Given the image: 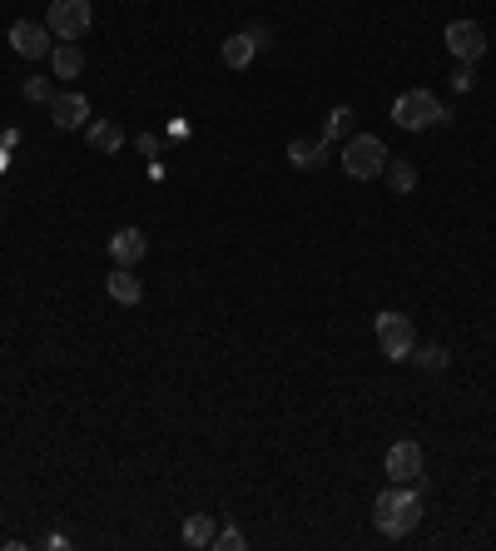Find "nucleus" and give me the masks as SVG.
<instances>
[{
	"label": "nucleus",
	"mask_w": 496,
	"mask_h": 551,
	"mask_svg": "<svg viewBox=\"0 0 496 551\" xmlns=\"http://www.w3.org/2000/svg\"><path fill=\"white\" fill-rule=\"evenodd\" d=\"M372 512H377V532L397 542V537L417 532V522H422V487L417 482H392L387 492H377Z\"/></svg>",
	"instance_id": "f257e3e1"
},
{
	"label": "nucleus",
	"mask_w": 496,
	"mask_h": 551,
	"mask_svg": "<svg viewBox=\"0 0 496 551\" xmlns=\"http://www.w3.org/2000/svg\"><path fill=\"white\" fill-rule=\"evenodd\" d=\"M120 144H124V130L115 120H90V149L95 154H115Z\"/></svg>",
	"instance_id": "4468645a"
},
{
	"label": "nucleus",
	"mask_w": 496,
	"mask_h": 551,
	"mask_svg": "<svg viewBox=\"0 0 496 551\" xmlns=\"http://www.w3.org/2000/svg\"><path fill=\"white\" fill-rule=\"evenodd\" d=\"M348 135H353V110H348V105H338V110L328 115V125H323V139L333 144V139H348Z\"/></svg>",
	"instance_id": "a211bd4d"
},
{
	"label": "nucleus",
	"mask_w": 496,
	"mask_h": 551,
	"mask_svg": "<svg viewBox=\"0 0 496 551\" xmlns=\"http://www.w3.org/2000/svg\"><path fill=\"white\" fill-rule=\"evenodd\" d=\"M447 50H452L457 60L477 65V60L487 55V30H482L477 20H452V25H447Z\"/></svg>",
	"instance_id": "423d86ee"
},
{
	"label": "nucleus",
	"mask_w": 496,
	"mask_h": 551,
	"mask_svg": "<svg viewBox=\"0 0 496 551\" xmlns=\"http://www.w3.org/2000/svg\"><path fill=\"white\" fill-rule=\"evenodd\" d=\"M90 20H95L90 0H50V35L80 40V35H90Z\"/></svg>",
	"instance_id": "39448f33"
},
{
	"label": "nucleus",
	"mask_w": 496,
	"mask_h": 551,
	"mask_svg": "<svg viewBox=\"0 0 496 551\" xmlns=\"http://www.w3.org/2000/svg\"><path fill=\"white\" fill-rule=\"evenodd\" d=\"M387 477H392V482H417V477H422V447H417L412 437H397V442L387 447Z\"/></svg>",
	"instance_id": "0eeeda50"
},
{
	"label": "nucleus",
	"mask_w": 496,
	"mask_h": 551,
	"mask_svg": "<svg viewBox=\"0 0 496 551\" xmlns=\"http://www.w3.org/2000/svg\"><path fill=\"white\" fill-rule=\"evenodd\" d=\"M214 547H219V551H244L248 537L239 532V527H229V532H219V537H214Z\"/></svg>",
	"instance_id": "412c9836"
},
{
	"label": "nucleus",
	"mask_w": 496,
	"mask_h": 551,
	"mask_svg": "<svg viewBox=\"0 0 496 551\" xmlns=\"http://www.w3.org/2000/svg\"><path fill=\"white\" fill-rule=\"evenodd\" d=\"M288 164H293V169H318V164H328V139H293V144H288Z\"/></svg>",
	"instance_id": "9b49d317"
},
{
	"label": "nucleus",
	"mask_w": 496,
	"mask_h": 551,
	"mask_svg": "<svg viewBox=\"0 0 496 551\" xmlns=\"http://www.w3.org/2000/svg\"><path fill=\"white\" fill-rule=\"evenodd\" d=\"M20 95H25V100H30V105H50V85H45V80H40V75H30V80H25V85H20Z\"/></svg>",
	"instance_id": "aec40b11"
},
{
	"label": "nucleus",
	"mask_w": 496,
	"mask_h": 551,
	"mask_svg": "<svg viewBox=\"0 0 496 551\" xmlns=\"http://www.w3.org/2000/svg\"><path fill=\"white\" fill-rule=\"evenodd\" d=\"M10 50L25 55V60H40L50 55V25H35V20H15L10 25Z\"/></svg>",
	"instance_id": "6e6552de"
},
{
	"label": "nucleus",
	"mask_w": 496,
	"mask_h": 551,
	"mask_svg": "<svg viewBox=\"0 0 496 551\" xmlns=\"http://www.w3.org/2000/svg\"><path fill=\"white\" fill-rule=\"evenodd\" d=\"M343 169H348L353 179H377V174L387 169V144L377 135H353L348 149H343Z\"/></svg>",
	"instance_id": "20e7f679"
},
{
	"label": "nucleus",
	"mask_w": 496,
	"mask_h": 551,
	"mask_svg": "<svg viewBox=\"0 0 496 551\" xmlns=\"http://www.w3.org/2000/svg\"><path fill=\"white\" fill-rule=\"evenodd\" d=\"M214 537H219V522L209 512H199V517L184 522V547H214Z\"/></svg>",
	"instance_id": "2eb2a0df"
},
{
	"label": "nucleus",
	"mask_w": 496,
	"mask_h": 551,
	"mask_svg": "<svg viewBox=\"0 0 496 551\" xmlns=\"http://www.w3.org/2000/svg\"><path fill=\"white\" fill-rule=\"evenodd\" d=\"M144 249H149V244H144V234H139V229H120V234L110 239V254H115V264H120V269H134V264L144 259Z\"/></svg>",
	"instance_id": "9d476101"
},
{
	"label": "nucleus",
	"mask_w": 496,
	"mask_h": 551,
	"mask_svg": "<svg viewBox=\"0 0 496 551\" xmlns=\"http://www.w3.org/2000/svg\"><path fill=\"white\" fill-rule=\"evenodd\" d=\"M452 85H457V90H462V95H467V90H472V85H477V75H472V65H467V60H462V65H457V75H452Z\"/></svg>",
	"instance_id": "4be33fe9"
},
{
	"label": "nucleus",
	"mask_w": 496,
	"mask_h": 551,
	"mask_svg": "<svg viewBox=\"0 0 496 551\" xmlns=\"http://www.w3.org/2000/svg\"><path fill=\"white\" fill-rule=\"evenodd\" d=\"M412 363L422 368V373H442L452 358H447V348H437V343H427V348H412Z\"/></svg>",
	"instance_id": "f3484780"
},
{
	"label": "nucleus",
	"mask_w": 496,
	"mask_h": 551,
	"mask_svg": "<svg viewBox=\"0 0 496 551\" xmlns=\"http://www.w3.org/2000/svg\"><path fill=\"white\" fill-rule=\"evenodd\" d=\"M392 120H397L402 130H432V125L447 120V110H442V100H437L432 90H407V95L392 105Z\"/></svg>",
	"instance_id": "f03ea898"
},
{
	"label": "nucleus",
	"mask_w": 496,
	"mask_h": 551,
	"mask_svg": "<svg viewBox=\"0 0 496 551\" xmlns=\"http://www.w3.org/2000/svg\"><path fill=\"white\" fill-rule=\"evenodd\" d=\"M139 154H159V139H154V135H139Z\"/></svg>",
	"instance_id": "5701e85b"
},
{
	"label": "nucleus",
	"mask_w": 496,
	"mask_h": 551,
	"mask_svg": "<svg viewBox=\"0 0 496 551\" xmlns=\"http://www.w3.org/2000/svg\"><path fill=\"white\" fill-rule=\"evenodd\" d=\"M50 120H55V130H80V125H90V100L85 95H50Z\"/></svg>",
	"instance_id": "1a4fd4ad"
},
{
	"label": "nucleus",
	"mask_w": 496,
	"mask_h": 551,
	"mask_svg": "<svg viewBox=\"0 0 496 551\" xmlns=\"http://www.w3.org/2000/svg\"><path fill=\"white\" fill-rule=\"evenodd\" d=\"M253 55H258L253 30H239V35H229V40H224V65H229V70H248V65H253Z\"/></svg>",
	"instance_id": "f8f14e48"
},
{
	"label": "nucleus",
	"mask_w": 496,
	"mask_h": 551,
	"mask_svg": "<svg viewBox=\"0 0 496 551\" xmlns=\"http://www.w3.org/2000/svg\"><path fill=\"white\" fill-rule=\"evenodd\" d=\"M377 348H382L392 363H407L412 348H417V328H412V318L397 313V308L377 313Z\"/></svg>",
	"instance_id": "7ed1b4c3"
},
{
	"label": "nucleus",
	"mask_w": 496,
	"mask_h": 551,
	"mask_svg": "<svg viewBox=\"0 0 496 551\" xmlns=\"http://www.w3.org/2000/svg\"><path fill=\"white\" fill-rule=\"evenodd\" d=\"M0 169H5V149H0Z\"/></svg>",
	"instance_id": "b1692460"
},
{
	"label": "nucleus",
	"mask_w": 496,
	"mask_h": 551,
	"mask_svg": "<svg viewBox=\"0 0 496 551\" xmlns=\"http://www.w3.org/2000/svg\"><path fill=\"white\" fill-rule=\"evenodd\" d=\"M50 70H55L60 80H75V75L85 70V50H80L75 40H65V45H55V50H50Z\"/></svg>",
	"instance_id": "ddd939ff"
},
{
	"label": "nucleus",
	"mask_w": 496,
	"mask_h": 551,
	"mask_svg": "<svg viewBox=\"0 0 496 551\" xmlns=\"http://www.w3.org/2000/svg\"><path fill=\"white\" fill-rule=\"evenodd\" d=\"M387 179H392V189H397V194H412V189H417V169H412V164H402V159H397V164L387 159Z\"/></svg>",
	"instance_id": "6ab92c4d"
},
{
	"label": "nucleus",
	"mask_w": 496,
	"mask_h": 551,
	"mask_svg": "<svg viewBox=\"0 0 496 551\" xmlns=\"http://www.w3.org/2000/svg\"><path fill=\"white\" fill-rule=\"evenodd\" d=\"M110 298L124 303V308H134V303L144 298V288H139V278L129 274V269H115V274H110Z\"/></svg>",
	"instance_id": "dca6fc26"
}]
</instances>
